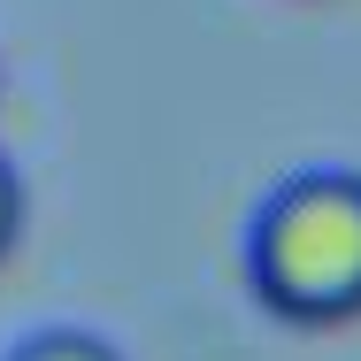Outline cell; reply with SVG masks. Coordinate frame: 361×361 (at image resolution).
Here are the masks:
<instances>
[{
    "label": "cell",
    "instance_id": "3",
    "mask_svg": "<svg viewBox=\"0 0 361 361\" xmlns=\"http://www.w3.org/2000/svg\"><path fill=\"white\" fill-rule=\"evenodd\" d=\"M16 231H23V185H16V169H8V154H0V254L16 246Z\"/></svg>",
    "mask_w": 361,
    "mask_h": 361
},
{
    "label": "cell",
    "instance_id": "1",
    "mask_svg": "<svg viewBox=\"0 0 361 361\" xmlns=\"http://www.w3.org/2000/svg\"><path fill=\"white\" fill-rule=\"evenodd\" d=\"M246 277L269 315L331 331L361 315V169L285 177L246 231Z\"/></svg>",
    "mask_w": 361,
    "mask_h": 361
},
{
    "label": "cell",
    "instance_id": "2",
    "mask_svg": "<svg viewBox=\"0 0 361 361\" xmlns=\"http://www.w3.org/2000/svg\"><path fill=\"white\" fill-rule=\"evenodd\" d=\"M8 361H123L108 338H92V331H39V338H23Z\"/></svg>",
    "mask_w": 361,
    "mask_h": 361
}]
</instances>
